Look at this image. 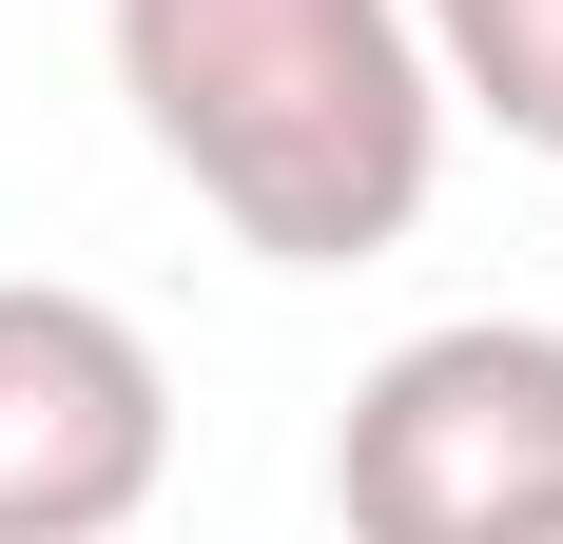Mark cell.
<instances>
[{
    "label": "cell",
    "mask_w": 563,
    "mask_h": 544,
    "mask_svg": "<svg viewBox=\"0 0 563 544\" xmlns=\"http://www.w3.org/2000/svg\"><path fill=\"white\" fill-rule=\"evenodd\" d=\"M117 98L273 272L408 253L448 175V78L408 0H117Z\"/></svg>",
    "instance_id": "cell-1"
},
{
    "label": "cell",
    "mask_w": 563,
    "mask_h": 544,
    "mask_svg": "<svg viewBox=\"0 0 563 544\" xmlns=\"http://www.w3.org/2000/svg\"><path fill=\"white\" fill-rule=\"evenodd\" d=\"M563 505V330L466 312L408 330L331 428V525L350 544H525Z\"/></svg>",
    "instance_id": "cell-2"
},
{
    "label": "cell",
    "mask_w": 563,
    "mask_h": 544,
    "mask_svg": "<svg viewBox=\"0 0 563 544\" xmlns=\"http://www.w3.org/2000/svg\"><path fill=\"white\" fill-rule=\"evenodd\" d=\"M175 467V370L117 292L0 272V544H117Z\"/></svg>",
    "instance_id": "cell-3"
},
{
    "label": "cell",
    "mask_w": 563,
    "mask_h": 544,
    "mask_svg": "<svg viewBox=\"0 0 563 544\" xmlns=\"http://www.w3.org/2000/svg\"><path fill=\"white\" fill-rule=\"evenodd\" d=\"M428 20V78L466 117H506L525 156H563V0H408Z\"/></svg>",
    "instance_id": "cell-4"
},
{
    "label": "cell",
    "mask_w": 563,
    "mask_h": 544,
    "mask_svg": "<svg viewBox=\"0 0 563 544\" xmlns=\"http://www.w3.org/2000/svg\"><path fill=\"white\" fill-rule=\"evenodd\" d=\"M525 544H563V505H544V525H525Z\"/></svg>",
    "instance_id": "cell-5"
}]
</instances>
